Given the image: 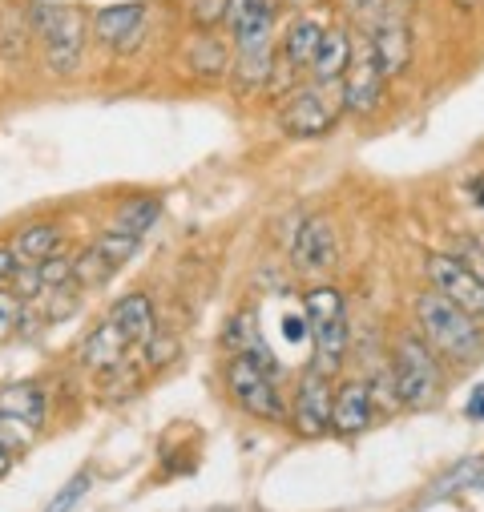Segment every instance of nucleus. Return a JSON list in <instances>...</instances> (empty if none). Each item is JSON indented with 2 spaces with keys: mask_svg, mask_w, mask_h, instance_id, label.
<instances>
[{
  "mask_svg": "<svg viewBox=\"0 0 484 512\" xmlns=\"http://www.w3.org/2000/svg\"><path fill=\"white\" fill-rule=\"evenodd\" d=\"M226 347H230V351H242V355H255V359H263L267 367H275V359H271V351H267V343H263L259 323H255L251 311H242V315L230 319V327H226Z\"/></svg>",
  "mask_w": 484,
  "mask_h": 512,
  "instance_id": "b1692460",
  "label": "nucleus"
},
{
  "mask_svg": "<svg viewBox=\"0 0 484 512\" xmlns=\"http://www.w3.org/2000/svg\"><path fill=\"white\" fill-rule=\"evenodd\" d=\"M355 53H359V33H355L347 21H335V25H327L323 45H319V53H315L307 77L319 81V85H343V77H347Z\"/></svg>",
  "mask_w": 484,
  "mask_h": 512,
  "instance_id": "4468645a",
  "label": "nucleus"
},
{
  "mask_svg": "<svg viewBox=\"0 0 484 512\" xmlns=\"http://www.w3.org/2000/svg\"><path fill=\"white\" fill-rule=\"evenodd\" d=\"M323 33H327V25H323L319 17H311V13L295 17V21L287 25L283 41H279V65H283L291 77L311 73V61H315V53H319V45H323Z\"/></svg>",
  "mask_w": 484,
  "mask_h": 512,
  "instance_id": "f3484780",
  "label": "nucleus"
},
{
  "mask_svg": "<svg viewBox=\"0 0 484 512\" xmlns=\"http://www.w3.org/2000/svg\"><path fill=\"white\" fill-rule=\"evenodd\" d=\"M61 250V230L57 222H29L17 230L13 238V254H17V263L21 267H33V263H45L49 254Z\"/></svg>",
  "mask_w": 484,
  "mask_h": 512,
  "instance_id": "412c9836",
  "label": "nucleus"
},
{
  "mask_svg": "<svg viewBox=\"0 0 484 512\" xmlns=\"http://www.w3.org/2000/svg\"><path fill=\"white\" fill-rule=\"evenodd\" d=\"M134 347V339L121 331L113 319H105V323H97L89 335H85V343H81V363L89 367V371H117L121 363H126V351Z\"/></svg>",
  "mask_w": 484,
  "mask_h": 512,
  "instance_id": "a211bd4d",
  "label": "nucleus"
},
{
  "mask_svg": "<svg viewBox=\"0 0 484 512\" xmlns=\"http://www.w3.org/2000/svg\"><path fill=\"white\" fill-rule=\"evenodd\" d=\"M109 319H113L121 331H126L134 343H146V339L158 331V315H154V303H150V295H142V291L121 295V299L113 303Z\"/></svg>",
  "mask_w": 484,
  "mask_h": 512,
  "instance_id": "6ab92c4d",
  "label": "nucleus"
},
{
  "mask_svg": "<svg viewBox=\"0 0 484 512\" xmlns=\"http://www.w3.org/2000/svg\"><path fill=\"white\" fill-rule=\"evenodd\" d=\"M408 5H424V0H408Z\"/></svg>",
  "mask_w": 484,
  "mask_h": 512,
  "instance_id": "c9c22d12",
  "label": "nucleus"
},
{
  "mask_svg": "<svg viewBox=\"0 0 484 512\" xmlns=\"http://www.w3.org/2000/svg\"><path fill=\"white\" fill-rule=\"evenodd\" d=\"M396 5H400V0H343V21H347L359 37H368Z\"/></svg>",
  "mask_w": 484,
  "mask_h": 512,
  "instance_id": "393cba45",
  "label": "nucleus"
},
{
  "mask_svg": "<svg viewBox=\"0 0 484 512\" xmlns=\"http://www.w3.org/2000/svg\"><path fill=\"white\" fill-rule=\"evenodd\" d=\"M291 263L295 271L303 275H323L339 263V238H335V226L319 214L303 218L295 226V238H291Z\"/></svg>",
  "mask_w": 484,
  "mask_h": 512,
  "instance_id": "ddd939ff",
  "label": "nucleus"
},
{
  "mask_svg": "<svg viewBox=\"0 0 484 512\" xmlns=\"http://www.w3.org/2000/svg\"><path fill=\"white\" fill-rule=\"evenodd\" d=\"M150 5L146 0H117L93 13V37L113 53H134L146 41Z\"/></svg>",
  "mask_w": 484,
  "mask_h": 512,
  "instance_id": "9b49d317",
  "label": "nucleus"
},
{
  "mask_svg": "<svg viewBox=\"0 0 484 512\" xmlns=\"http://www.w3.org/2000/svg\"><path fill=\"white\" fill-rule=\"evenodd\" d=\"M456 259H460V263H468V267L484 279V242H480V238H460Z\"/></svg>",
  "mask_w": 484,
  "mask_h": 512,
  "instance_id": "2f4dec72",
  "label": "nucleus"
},
{
  "mask_svg": "<svg viewBox=\"0 0 484 512\" xmlns=\"http://www.w3.org/2000/svg\"><path fill=\"white\" fill-rule=\"evenodd\" d=\"M222 379H226L230 400L247 416L263 420V424H287L291 420V404L279 392V367H267L255 355L230 351V359L222 367Z\"/></svg>",
  "mask_w": 484,
  "mask_h": 512,
  "instance_id": "20e7f679",
  "label": "nucleus"
},
{
  "mask_svg": "<svg viewBox=\"0 0 484 512\" xmlns=\"http://www.w3.org/2000/svg\"><path fill=\"white\" fill-rule=\"evenodd\" d=\"M343 117V93L339 85H319V81H307V85H295L279 109V130L287 138H327Z\"/></svg>",
  "mask_w": 484,
  "mask_h": 512,
  "instance_id": "423d86ee",
  "label": "nucleus"
},
{
  "mask_svg": "<svg viewBox=\"0 0 484 512\" xmlns=\"http://www.w3.org/2000/svg\"><path fill=\"white\" fill-rule=\"evenodd\" d=\"M376 420V396L363 379H343L335 388V404H331V432L335 436H359Z\"/></svg>",
  "mask_w": 484,
  "mask_h": 512,
  "instance_id": "dca6fc26",
  "label": "nucleus"
},
{
  "mask_svg": "<svg viewBox=\"0 0 484 512\" xmlns=\"http://www.w3.org/2000/svg\"><path fill=\"white\" fill-rule=\"evenodd\" d=\"M37 37L33 29V17L17 13V9H5L0 13V57L5 61H21L29 53V41Z\"/></svg>",
  "mask_w": 484,
  "mask_h": 512,
  "instance_id": "5701e85b",
  "label": "nucleus"
},
{
  "mask_svg": "<svg viewBox=\"0 0 484 512\" xmlns=\"http://www.w3.org/2000/svg\"><path fill=\"white\" fill-rule=\"evenodd\" d=\"M388 367H392V388H396L400 408H408V412H432V408H440L444 388H448L444 359L424 343L420 331L396 335L392 363Z\"/></svg>",
  "mask_w": 484,
  "mask_h": 512,
  "instance_id": "f03ea898",
  "label": "nucleus"
},
{
  "mask_svg": "<svg viewBox=\"0 0 484 512\" xmlns=\"http://www.w3.org/2000/svg\"><path fill=\"white\" fill-rule=\"evenodd\" d=\"M33 428L29 424H21V420H13V416H5V412H0V448H5V452H25L29 444H33Z\"/></svg>",
  "mask_w": 484,
  "mask_h": 512,
  "instance_id": "c85d7f7f",
  "label": "nucleus"
},
{
  "mask_svg": "<svg viewBox=\"0 0 484 512\" xmlns=\"http://www.w3.org/2000/svg\"><path fill=\"white\" fill-rule=\"evenodd\" d=\"M182 69L202 85H218L234 69V45L218 33H194L182 49Z\"/></svg>",
  "mask_w": 484,
  "mask_h": 512,
  "instance_id": "2eb2a0df",
  "label": "nucleus"
},
{
  "mask_svg": "<svg viewBox=\"0 0 484 512\" xmlns=\"http://www.w3.org/2000/svg\"><path fill=\"white\" fill-rule=\"evenodd\" d=\"M158 218H162V198H154V194H142V198H130L126 206H121L117 214H113V230H121V234H134V238H146L154 226H158Z\"/></svg>",
  "mask_w": 484,
  "mask_h": 512,
  "instance_id": "4be33fe9",
  "label": "nucleus"
},
{
  "mask_svg": "<svg viewBox=\"0 0 484 512\" xmlns=\"http://www.w3.org/2000/svg\"><path fill=\"white\" fill-rule=\"evenodd\" d=\"M0 412L29 424L33 432L45 428V392L37 383H9V388H0Z\"/></svg>",
  "mask_w": 484,
  "mask_h": 512,
  "instance_id": "aec40b11",
  "label": "nucleus"
},
{
  "mask_svg": "<svg viewBox=\"0 0 484 512\" xmlns=\"http://www.w3.org/2000/svg\"><path fill=\"white\" fill-rule=\"evenodd\" d=\"M339 93H343V117H372L388 97V77H384L376 53L363 41H359V53H355Z\"/></svg>",
  "mask_w": 484,
  "mask_h": 512,
  "instance_id": "9d476101",
  "label": "nucleus"
},
{
  "mask_svg": "<svg viewBox=\"0 0 484 512\" xmlns=\"http://www.w3.org/2000/svg\"><path fill=\"white\" fill-rule=\"evenodd\" d=\"M33 29H37V41H41L45 69L57 81L77 77L81 61H85V41L93 33V21L85 17V9H77V5H37L33 9Z\"/></svg>",
  "mask_w": 484,
  "mask_h": 512,
  "instance_id": "7ed1b4c3",
  "label": "nucleus"
},
{
  "mask_svg": "<svg viewBox=\"0 0 484 512\" xmlns=\"http://www.w3.org/2000/svg\"><path fill=\"white\" fill-rule=\"evenodd\" d=\"M226 9H230V0H186L190 25L198 33H214L218 25H226Z\"/></svg>",
  "mask_w": 484,
  "mask_h": 512,
  "instance_id": "bb28decb",
  "label": "nucleus"
},
{
  "mask_svg": "<svg viewBox=\"0 0 484 512\" xmlns=\"http://www.w3.org/2000/svg\"><path fill=\"white\" fill-rule=\"evenodd\" d=\"M138 246H142V238L121 234V230L105 226V230L77 254V271H73V279H77L81 287H101V283H109L121 267L134 259V250H138Z\"/></svg>",
  "mask_w": 484,
  "mask_h": 512,
  "instance_id": "6e6552de",
  "label": "nucleus"
},
{
  "mask_svg": "<svg viewBox=\"0 0 484 512\" xmlns=\"http://www.w3.org/2000/svg\"><path fill=\"white\" fill-rule=\"evenodd\" d=\"M174 355H178V339H174V335L154 331V335L146 339V363H150V367H166Z\"/></svg>",
  "mask_w": 484,
  "mask_h": 512,
  "instance_id": "7c9ffc66",
  "label": "nucleus"
},
{
  "mask_svg": "<svg viewBox=\"0 0 484 512\" xmlns=\"http://www.w3.org/2000/svg\"><path fill=\"white\" fill-rule=\"evenodd\" d=\"M331 404H335V388H331V375L311 367L299 375V388L291 396V428L303 440H319L331 432Z\"/></svg>",
  "mask_w": 484,
  "mask_h": 512,
  "instance_id": "1a4fd4ad",
  "label": "nucleus"
},
{
  "mask_svg": "<svg viewBox=\"0 0 484 512\" xmlns=\"http://www.w3.org/2000/svg\"><path fill=\"white\" fill-rule=\"evenodd\" d=\"M484 476V460H460L448 476H440L432 488H428V496H424V504L428 500H444V496H452V492H460L464 484H476Z\"/></svg>",
  "mask_w": 484,
  "mask_h": 512,
  "instance_id": "a878e982",
  "label": "nucleus"
},
{
  "mask_svg": "<svg viewBox=\"0 0 484 512\" xmlns=\"http://www.w3.org/2000/svg\"><path fill=\"white\" fill-rule=\"evenodd\" d=\"M412 315H416V331L444 359V367L468 371V367L484 363V319L468 315L464 307L444 299L436 287L416 295Z\"/></svg>",
  "mask_w": 484,
  "mask_h": 512,
  "instance_id": "f257e3e1",
  "label": "nucleus"
},
{
  "mask_svg": "<svg viewBox=\"0 0 484 512\" xmlns=\"http://www.w3.org/2000/svg\"><path fill=\"white\" fill-rule=\"evenodd\" d=\"M303 311H307V327H311V343H315V367L335 375L347 359L351 347V327H347V299L339 287L319 283L311 291H303Z\"/></svg>",
  "mask_w": 484,
  "mask_h": 512,
  "instance_id": "39448f33",
  "label": "nucleus"
},
{
  "mask_svg": "<svg viewBox=\"0 0 484 512\" xmlns=\"http://www.w3.org/2000/svg\"><path fill=\"white\" fill-rule=\"evenodd\" d=\"M25 315V299L17 291H0V343H5Z\"/></svg>",
  "mask_w": 484,
  "mask_h": 512,
  "instance_id": "c756f323",
  "label": "nucleus"
},
{
  "mask_svg": "<svg viewBox=\"0 0 484 512\" xmlns=\"http://www.w3.org/2000/svg\"><path fill=\"white\" fill-rule=\"evenodd\" d=\"M89 484H93V476L89 472H77V476H69V484L49 500V508L45 512H73L81 500H85V492H89Z\"/></svg>",
  "mask_w": 484,
  "mask_h": 512,
  "instance_id": "cd10ccee",
  "label": "nucleus"
},
{
  "mask_svg": "<svg viewBox=\"0 0 484 512\" xmlns=\"http://www.w3.org/2000/svg\"><path fill=\"white\" fill-rule=\"evenodd\" d=\"M13 468V452H5V448H0V476H5Z\"/></svg>",
  "mask_w": 484,
  "mask_h": 512,
  "instance_id": "f704fd0d",
  "label": "nucleus"
},
{
  "mask_svg": "<svg viewBox=\"0 0 484 512\" xmlns=\"http://www.w3.org/2000/svg\"><path fill=\"white\" fill-rule=\"evenodd\" d=\"M17 254H13V246H0V291H5L9 283H13V275H17Z\"/></svg>",
  "mask_w": 484,
  "mask_h": 512,
  "instance_id": "72a5a7b5",
  "label": "nucleus"
},
{
  "mask_svg": "<svg viewBox=\"0 0 484 512\" xmlns=\"http://www.w3.org/2000/svg\"><path fill=\"white\" fill-rule=\"evenodd\" d=\"M404 5H408V0H400V5L368 37H359L363 45L376 53V61H380V69H384L388 81L404 77L408 65H412V21H408V9Z\"/></svg>",
  "mask_w": 484,
  "mask_h": 512,
  "instance_id": "f8f14e48",
  "label": "nucleus"
},
{
  "mask_svg": "<svg viewBox=\"0 0 484 512\" xmlns=\"http://www.w3.org/2000/svg\"><path fill=\"white\" fill-rule=\"evenodd\" d=\"M424 275H428V287H436L444 299H452L456 307H464L468 315L484 319V279L460 263L456 254L448 250H432L428 259H424Z\"/></svg>",
  "mask_w": 484,
  "mask_h": 512,
  "instance_id": "0eeeda50",
  "label": "nucleus"
},
{
  "mask_svg": "<svg viewBox=\"0 0 484 512\" xmlns=\"http://www.w3.org/2000/svg\"><path fill=\"white\" fill-rule=\"evenodd\" d=\"M464 420L484 424V383H476V388L468 392V400H464Z\"/></svg>",
  "mask_w": 484,
  "mask_h": 512,
  "instance_id": "473e14b6",
  "label": "nucleus"
}]
</instances>
